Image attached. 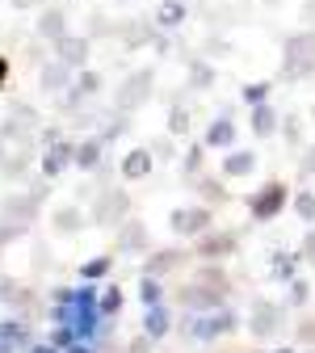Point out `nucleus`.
Here are the masks:
<instances>
[{
	"label": "nucleus",
	"instance_id": "nucleus-43",
	"mask_svg": "<svg viewBox=\"0 0 315 353\" xmlns=\"http://www.w3.org/2000/svg\"><path fill=\"white\" fill-rule=\"evenodd\" d=\"M126 130H130V114H118V118H105V126L97 130V139L110 148L114 139H122V135H126Z\"/></svg>",
	"mask_w": 315,
	"mask_h": 353
},
{
	"label": "nucleus",
	"instance_id": "nucleus-57",
	"mask_svg": "<svg viewBox=\"0 0 315 353\" xmlns=\"http://www.w3.org/2000/svg\"><path fill=\"white\" fill-rule=\"evenodd\" d=\"M17 9H34V5H47V0H13Z\"/></svg>",
	"mask_w": 315,
	"mask_h": 353
},
{
	"label": "nucleus",
	"instance_id": "nucleus-22",
	"mask_svg": "<svg viewBox=\"0 0 315 353\" xmlns=\"http://www.w3.org/2000/svg\"><path fill=\"white\" fill-rule=\"evenodd\" d=\"M72 80H76V68H68L63 59H47L38 68V84H42V93H51V97H59Z\"/></svg>",
	"mask_w": 315,
	"mask_h": 353
},
{
	"label": "nucleus",
	"instance_id": "nucleus-36",
	"mask_svg": "<svg viewBox=\"0 0 315 353\" xmlns=\"http://www.w3.org/2000/svg\"><path fill=\"white\" fill-rule=\"evenodd\" d=\"M274 88H278V80H244L240 84V101L244 105H261V101L274 97Z\"/></svg>",
	"mask_w": 315,
	"mask_h": 353
},
{
	"label": "nucleus",
	"instance_id": "nucleus-2",
	"mask_svg": "<svg viewBox=\"0 0 315 353\" xmlns=\"http://www.w3.org/2000/svg\"><path fill=\"white\" fill-rule=\"evenodd\" d=\"M315 76V30H294L282 38V84H298Z\"/></svg>",
	"mask_w": 315,
	"mask_h": 353
},
{
	"label": "nucleus",
	"instance_id": "nucleus-1",
	"mask_svg": "<svg viewBox=\"0 0 315 353\" xmlns=\"http://www.w3.org/2000/svg\"><path fill=\"white\" fill-rule=\"evenodd\" d=\"M240 316L232 312V307L227 303H223V307H214V312H185V320L181 324H176V328H181V336H190L194 345H210V341H223V336H236L240 332Z\"/></svg>",
	"mask_w": 315,
	"mask_h": 353
},
{
	"label": "nucleus",
	"instance_id": "nucleus-42",
	"mask_svg": "<svg viewBox=\"0 0 315 353\" xmlns=\"http://www.w3.org/2000/svg\"><path fill=\"white\" fill-rule=\"evenodd\" d=\"M232 51H236V42L223 38V34H206V42H202V55L206 59H227Z\"/></svg>",
	"mask_w": 315,
	"mask_h": 353
},
{
	"label": "nucleus",
	"instance_id": "nucleus-9",
	"mask_svg": "<svg viewBox=\"0 0 315 353\" xmlns=\"http://www.w3.org/2000/svg\"><path fill=\"white\" fill-rule=\"evenodd\" d=\"M152 252V228L143 219H126L114 228V256H148Z\"/></svg>",
	"mask_w": 315,
	"mask_h": 353
},
{
	"label": "nucleus",
	"instance_id": "nucleus-23",
	"mask_svg": "<svg viewBox=\"0 0 315 353\" xmlns=\"http://www.w3.org/2000/svg\"><path fill=\"white\" fill-rule=\"evenodd\" d=\"M256 152L252 148H232V152H223V164H219V176H227V181H240V176L256 172Z\"/></svg>",
	"mask_w": 315,
	"mask_h": 353
},
{
	"label": "nucleus",
	"instance_id": "nucleus-39",
	"mask_svg": "<svg viewBox=\"0 0 315 353\" xmlns=\"http://www.w3.org/2000/svg\"><path fill=\"white\" fill-rule=\"evenodd\" d=\"M278 135H282V143H286V148H294V152H298V148H303V118H298V114H286V118H282V126H278Z\"/></svg>",
	"mask_w": 315,
	"mask_h": 353
},
{
	"label": "nucleus",
	"instance_id": "nucleus-24",
	"mask_svg": "<svg viewBox=\"0 0 315 353\" xmlns=\"http://www.w3.org/2000/svg\"><path fill=\"white\" fill-rule=\"evenodd\" d=\"M152 168H156V156H152V148H130V152L122 156V164H118L122 181H148V176H152Z\"/></svg>",
	"mask_w": 315,
	"mask_h": 353
},
{
	"label": "nucleus",
	"instance_id": "nucleus-15",
	"mask_svg": "<svg viewBox=\"0 0 315 353\" xmlns=\"http://www.w3.org/2000/svg\"><path fill=\"white\" fill-rule=\"evenodd\" d=\"M194 252L202 261H227L240 252V232H202L194 240Z\"/></svg>",
	"mask_w": 315,
	"mask_h": 353
},
{
	"label": "nucleus",
	"instance_id": "nucleus-44",
	"mask_svg": "<svg viewBox=\"0 0 315 353\" xmlns=\"http://www.w3.org/2000/svg\"><path fill=\"white\" fill-rule=\"evenodd\" d=\"M311 294H315V286H311L307 278L286 282V307H307V303H311Z\"/></svg>",
	"mask_w": 315,
	"mask_h": 353
},
{
	"label": "nucleus",
	"instance_id": "nucleus-16",
	"mask_svg": "<svg viewBox=\"0 0 315 353\" xmlns=\"http://www.w3.org/2000/svg\"><path fill=\"white\" fill-rule=\"evenodd\" d=\"M185 261H190L185 248H152V252L143 256V270H139V274L168 278V274H181V270H185Z\"/></svg>",
	"mask_w": 315,
	"mask_h": 353
},
{
	"label": "nucleus",
	"instance_id": "nucleus-45",
	"mask_svg": "<svg viewBox=\"0 0 315 353\" xmlns=\"http://www.w3.org/2000/svg\"><path fill=\"white\" fill-rule=\"evenodd\" d=\"M84 101H88V97L80 93L76 80H72V84L63 88V93H59V114H68V118H72V114H80V110H84Z\"/></svg>",
	"mask_w": 315,
	"mask_h": 353
},
{
	"label": "nucleus",
	"instance_id": "nucleus-51",
	"mask_svg": "<svg viewBox=\"0 0 315 353\" xmlns=\"http://www.w3.org/2000/svg\"><path fill=\"white\" fill-rule=\"evenodd\" d=\"M294 341H298V345H315V316L298 320V328H294Z\"/></svg>",
	"mask_w": 315,
	"mask_h": 353
},
{
	"label": "nucleus",
	"instance_id": "nucleus-58",
	"mask_svg": "<svg viewBox=\"0 0 315 353\" xmlns=\"http://www.w3.org/2000/svg\"><path fill=\"white\" fill-rule=\"evenodd\" d=\"M269 353H298L294 345H278V349H269Z\"/></svg>",
	"mask_w": 315,
	"mask_h": 353
},
{
	"label": "nucleus",
	"instance_id": "nucleus-30",
	"mask_svg": "<svg viewBox=\"0 0 315 353\" xmlns=\"http://www.w3.org/2000/svg\"><path fill=\"white\" fill-rule=\"evenodd\" d=\"M194 190H198V198H202L206 206H214V210L232 202V190H227V176H206V172H202L198 181H194Z\"/></svg>",
	"mask_w": 315,
	"mask_h": 353
},
{
	"label": "nucleus",
	"instance_id": "nucleus-34",
	"mask_svg": "<svg viewBox=\"0 0 315 353\" xmlns=\"http://www.w3.org/2000/svg\"><path fill=\"white\" fill-rule=\"evenodd\" d=\"M206 152H210V148H206L202 139L185 148V156H181V181H185V185H194L198 176L206 172Z\"/></svg>",
	"mask_w": 315,
	"mask_h": 353
},
{
	"label": "nucleus",
	"instance_id": "nucleus-41",
	"mask_svg": "<svg viewBox=\"0 0 315 353\" xmlns=\"http://www.w3.org/2000/svg\"><path fill=\"white\" fill-rule=\"evenodd\" d=\"M290 210L303 219V223H315V190H298V194H290Z\"/></svg>",
	"mask_w": 315,
	"mask_h": 353
},
{
	"label": "nucleus",
	"instance_id": "nucleus-56",
	"mask_svg": "<svg viewBox=\"0 0 315 353\" xmlns=\"http://www.w3.org/2000/svg\"><path fill=\"white\" fill-rule=\"evenodd\" d=\"M303 21H307V26L315 21V0H307V5H303Z\"/></svg>",
	"mask_w": 315,
	"mask_h": 353
},
{
	"label": "nucleus",
	"instance_id": "nucleus-21",
	"mask_svg": "<svg viewBox=\"0 0 315 353\" xmlns=\"http://www.w3.org/2000/svg\"><path fill=\"white\" fill-rule=\"evenodd\" d=\"M34 34H38V42H55L68 34V13L59 9V5H42V13H38V21H34Z\"/></svg>",
	"mask_w": 315,
	"mask_h": 353
},
{
	"label": "nucleus",
	"instance_id": "nucleus-19",
	"mask_svg": "<svg viewBox=\"0 0 315 353\" xmlns=\"http://www.w3.org/2000/svg\"><path fill=\"white\" fill-rule=\"evenodd\" d=\"M278 126H282V114H278L274 101L248 105V130H252V139H274V135H278Z\"/></svg>",
	"mask_w": 315,
	"mask_h": 353
},
{
	"label": "nucleus",
	"instance_id": "nucleus-8",
	"mask_svg": "<svg viewBox=\"0 0 315 353\" xmlns=\"http://www.w3.org/2000/svg\"><path fill=\"white\" fill-rule=\"evenodd\" d=\"M282 324H286V303H269V299H256L252 312H248V336L256 341H278L282 336Z\"/></svg>",
	"mask_w": 315,
	"mask_h": 353
},
{
	"label": "nucleus",
	"instance_id": "nucleus-32",
	"mask_svg": "<svg viewBox=\"0 0 315 353\" xmlns=\"http://www.w3.org/2000/svg\"><path fill=\"white\" fill-rule=\"evenodd\" d=\"M194 278H198V282H206L210 290H219L223 299H227V294H232V274H227V270H223V261H202V265H198V270H194Z\"/></svg>",
	"mask_w": 315,
	"mask_h": 353
},
{
	"label": "nucleus",
	"instance_id": "nucleus-20",
	"mask_svg": "<svg viewBox=\"0 0 315 353\" xmlns=\"http://www.w3.org/2000/svg\"><path fill=\"white\" fill-rule=\"evenodd\" d=\"M30 345H34V332L21 316L0 320V353H26Z\"/></svg>",
	"mask_w": 315,
	"mask_h": 353
},
{
	"label": "nucleus",
	"instance_id": "nucleus-18",
	"mask_svg": "<svg viewBox=\"0 0 315 353\" xmlns=\"http://www.w3.org/2000/svg\"><path fill=\"white\" fill-rule=\"evenodd\" d=\"M0 303L13 307L17 316H34L38 312V294L30 286H21L17 278H0Z\"/></svg>",
	"mask_w": 315,
	"mask_h": 353
},
{
	"label": "nucleus",
	"instance_id": "nucleus-7",
	"mask_svg": "<svg viewBox=\"0 0 315 353\" xmlns=\"http://www.w3.org/2000/svg\"><path fill=\"white\" fill-rule=\"evenodd\" d=\"M168 228H172L176 240H198L202 232L214 228V206H206V202H198V206H176L168 214Z\"/></svg>",
	"mask_w": 315,
	"mask_h": 353
},
{
	"label": "nucleus",
	"instance_id": "nucleus-33",
	"mask_svg": "<svg viewBox=\"0 0 315 353\" xmlns=\"http://www.w3.org/2000/svg\"><path fill=\"white\" fill-rule=\"evenodd\" d=\"M101 160H105V143H101L97 135L76 139V168H80V172H97Z\"/></svg>",
	"mask_w": 315,
	"mask_h": 353
},
{
	"label": "nucleus",
	"instance_id": "nucleus-3",
	"mask_svg": "<svg viewBox=\"0 0 315 353\" xmlns=\"http://www.w3.org/2000/svg\"><path fill=\"white\" fill-rule=\"evenodd\" d=\"M97 282H84V286H76V299H72V316H68V324H72V332L80 336V341H93L97 345V332H101V307H97Z\"/></svg>",
	"mask_w": 315,
	"mask_h": 353
},
{
	"label": "nucleus",
	"instance_id": "nucleus-31",
	"mask_svg": "<svg viewBox=\"0 0 315 353\" xmlns=\"http://www.w3.org/2000/svg\"><path fill=\"white\" fill-rule=\"evenodd\" d=\"M51 228H55L59 236H80V232L88 228V214H84L80 206H55V210H51Z\"/></svg>",
	"mask_w": 315,
	"mask_h": 353
},
{
	"label": "nucleus",
	"instance_id": "nucleus-17",
	"mask_svg": "<svg viewBox=\"0 0 315 353\" xmlns=\"http://www.w3.org/2000/svg\"><path fill=\"white\" fill-rule=\"evenodd\" d=\"M88 55H93V38H88V34H72V30H68V34L55 42V59H63V63L76 68V72L88 63Z\"/></svg>",
	"mask_w": 315,
	"mask_h": 353
},
{
	"label": "nucleus",
	"instance_id": "nucleus-38",
	"mask_svg": "<svg viewBox=\"0 0 315 353\" xmlns=\"http://www.w3.org/2000/svg\"><path fill=\"white\" fill-rule=\"evenodd\" d=\"M76 88H80V93H84V97H97V93H101V88H105V76H101L97 68H88V63H84V68L76 72Z\"/></svg>",
	"mask_w": 315,
	"mask_h": 353
},
{
	"label": "nucleus",
	"instance_id": "nucleus-62",
	"mask_svg": "<svg viewBox=\"0 0 315 353\" xmlns=\"http://www.w3.org/2000/svg\"><path fill=\"white\" fill-rule=\"evenodd\" d=\"M303 353H315V345H307V349H303Z\"/></svg>",
	"mask_w": 315,
	"mask_h": 353
},
{
	"label": "nucleus",
	"instance_id": "nucleus-63",
	"mask_svg": "<svg viewBox=\"0 0 315 353\" xmlns=\"http://www.w3.org/2000/svg\"><path fill=\"white\" fill-rule=\"evenodd\" d=\"M118 5H130V0H118Z\"/></svg>",
	"mask_w": 315,
	"mask_h": 353
},
{
	"label": "nucleus",
	"instance_id": "nucleus-61",
	"mask_svg": "<svg viewBox=\"0 0 315 353\" xmlns=\"http://www.w3.org/2000/svg\"><path fill=\"white\" fill-rule=\"evenodd\" d=\"M307 118H311V122H315V105H311V110H307Z\"/></svg>",
	"mask_w": 315,
	"mask_h": 353
},
{
	"label": "nucleus",
	"instance_id": "nucleus-53",
	"mask_svg": "<svg viewBox=\"0 0 315 353\" xmlns=\"http://www.w3.org/2000/svg\"><path fill=\"white\" fill-rule=\"evenodd\" d=\"M30 194H34L38 202H47V198H51V181H47V176H42V172H38V181L30 185Z\"/></svg>",
	"mask_w": 315,
	"mask_h": 353
},
{
	"label": "nucleus",
	"instance_id": "nucleus-26",
	"mask_svg": "<svg viewBox=\"0 0 315 353\" xmlns=\"http://www.w3.org/2000/svg\"><path fill=\"white\" fill-rule=\"evenodd\" d=\"M152 21H156V30L176 34V30L190 21V5H185V0H160L156 13H152Z\"/></svg>",
	"mask_w": 315,
	"mask_h": 353
},
{
	"label": "nucleus",
	"instance_id": "nucleus-52",
	"mask_svg": "<svg viewBox=\"0 0 315 353\" xmlns=\"http://www.w3.org/2000/svg\"><path fill=\"white\" fill-rule=\"evenodd\" d=\"M152 345H156V341H152V336L143 332V336H134V341H126V353H152Z\"/></svg>",
	"mask_w": 315,
	"mask_h": 353
},
{
	"label": "nucleus",
	"instance_id": "nucleus-4",
	"mask_svg": "<svg viewBox=\"0 0 315 353\" xmlns=\"http://www.w3.org/2000/svg\"><path fill=\"white\" fill-rule=\"evenodd\" d=\"M152 93H156V68L148 63V68H134V72H126L122 80H118V88H114V110L118 114H134V110H143L148 101H152Z\"/></svg>",
	"mask_w": 315,
	"mask_h": 353
},
{
	"label": "nucleus",
	"instance_id": "nucleus-37",
	"mask_svg": "<svg viewBox=\"0 0 315 353\" xmlns=\"http://www.w3.org/2000/svg\"><path fill=\"white\" fill-rule=\"evenodd\" d=\"M97 307H101V320H118V316H122V307H126L122 286H118V282H114V286H105V290L97 294Z\"/></svg>",
	"mask_w": 315,
	"mask_h": 353
},
{
	"label": "nucleus",
	"instance_id": "nucleus-14",
	"mask_svg": "<svg viewBox=\"0 0 315 353\" xmlns=\"http://www.w3.org/2000/svg\"><path fill=\"white\" fill-rule=\"evenodd\" d=\"M176 303H181L185 307V312H214V307H223V303H227V299H223L219 290H210L206 282H198V278H190V282H181V286H176Z\"/></svg>",
	"mask_w": 315,
	"mask_h": 353
},
{
	"label": "nucleus",
	"instance_id": "nucleus-49",
	"mask_svg": "<svg viewBox=\"0 0 315 353\" xmlns=\"http://www.w3.org/2000/svg\"><path fill=\"white\" fill-rule=\"evenodd\" d=\"M298 176H303V181H311V176H315V139L303 148V160H298Z\"/></svg>",
	"mask_w": 315,
	"mask_h": 353
},
{
	"label": "nucleus",
	"instance_id": "nucleus-10",
	"mask_svg": "<svg viewBox=\"0 0 315 353\" xmlns=\"http://www.w3.org/2000/svg\"><path fill=\"white\" fill-rule=\"evenodd\" d=\"M236 139H240V126H236V110L232 105H223L210 122H206V130H202V143L210 148V152H232L236 148Z\"/></svg>",
	"mask_w": 315,
	"mask_h": 353
},
{
	"label": "nucleus",
	"instance_id": "nucleus-46",
	"mask_svg": "<svg viewBox=\"0 0 315 353\" xmlns=\"http://www.w3.org/2000/svg\"><path fill=\"white\" fill-rule=\"evenodd\" d=\"M9 118H17V122H21V126H30V130H38V126H42L38 110H34V105H26V101H13V105H9Z\"/></svg>",
	"mask_w": 315,
	"mask_h": 353
},
{
	"label": "nucleus",
	"instance_id": "nucleus-29",
	"mask_svg": "<svg viewBox=\"0 0 315 353\" xmlns=\"http://www.w3.org/2000/svg\"><path fill=\"white\" fill-rule=\"evenodd\" d=\"M172 105H168V135L172 139H190V130H194V105H181V93H172L168 97Z\"/></svg>",
	"mask_w": 315,
	"mask_h": 353
},
{
	"label": "nucleus",
	"instance_id": "nucleus-28",
	"mask_svg": "<svg viewBox=\"0 0 315 353\" xmlns=\"http://www.w3.org/2000/svg\"><path fill=\"white\" fill-rule=\"evenodd\" d=\"M298 265H303L298 248H294V252H286V248H274V252H269V278L286 286V282H294V278H298Z\"/></svg>",
	"mask_w": 315,
	"mask_h": 353
},
{
	"label": "nucleus",
	"instance_id": "nucleus-12",
	"mask_svg": "<svg viewBox=\"0 0 315 353\" xmlns=\"http://www.w3.org/2000/svg\"><path fill=\"white\" fill-rule=\"evenodd\" d=\"M68 168H76V139H55V143H47L42 148V156H38V172L47 176V181H55V176H63Z\"/></svg>",
	"mask_w": 315,
	"mask_h": 353
},
{
	"label": "nucleus",
	"instance_id": "nucleus-11",
	"mask_svg": "<svg viewBox=\"0 0 315 353\" xmlns=\"http://www.w3.org/2000/svg\"><path fill=\"white\" fill-rule=\"evenodd\" d=\"M160 34H164V30H156V21H148V17H122V21H114V38L122 42L126 51L156 47Z\"/></svg>",
	"mask_w": 315,
	"mask_h": 353
},
{
	"label": "nucleus",
	"instance_id": "nucleus-6",
	"mask_svg": "<svg viewBox=\"0 0 315 353\" xmlns=\"http://www.w3.org/2000/svg\"><path fill=\"white\" fill-rule=\"evenodd\" d=\"M130 210H134V198H130L122 185H105V190H97V198H93L88 223H93V228H118V223H126V219H130Z\"/></svg>",
	"mask_w": 315,
	"mask_h": 353
},
{
	"label": "nucleus",
	"instance_id": "nucleus-27",
	"mask_svg": "<svg viewBox=\"0 0 315 353\" xmlns=\"http://www.w3.org/2000/svg\"><path fill=\"white\" fill-rule=\"evenodd\" d=\"M172 328H176V320H172V307H168V303H152V307H143V332H148L152 341H164Z\"/></svg>",
	"mask_w": 315,
	"mask_h": 353
},
{
	"label": "nucleus",
	"instance_id": "nucleus-50",
	"mask_svg": "<svg viewBox=\"0 0 315 353\" xmlns=\"http://www.w3.org/2000/svg\"><path fill=\"white\" fill-rule=\"evenodd\" d=\"M26 236V228H17V223H5V219H0V252H5L13 240H21Z\"/></svg>",
	"mask_w": 315,
	"mask_h": 353
},
{
	"label": "nucleus",
	"instance_id": "nucleus-47",
	"mask_svg": "<svg viewBox=\"0 0 315 353\" xmlns=\"http://www.w3.org/2000/svg\"><path fill=\"white\" fill-rule=\"evenodd\" d=\"M148 148H152L156 160H176V139H172V135H160V139H152Z\"/></svg>",
	"mask_w": 315,
	"mask_h": 353
},
{
	"label": "nucleus",
	"instance_id": "nucleus-5",
	"mask_svg": "<svg viewBox=\"0 0 315 353\" xmlns=\"http://www.w3.org/2000/svg\"><path fill=\"white\" fill-rule=\"evenodd\" d=\"M244 206H248V219H252V223H274L282 210H290V185L282 181V176H269L265 185H256V190L248 194Z\"/></svg>",
	"mask_w": 315,
	"mask_h": 353
},
{
	"label": "nucleus",
	"instance_id": "nucleus-25",
	"mask_svg": "<svg viewBox=\"0 0 315 353\" xmlns=\"http://www.w3.org/2000/svg\"><path fill=\"white\" fill-rule=\"evenodd\" d=\"M214 80H219V68H214V59H206V55H194V59H190V68H185V88H190V93H210V88H214Z\"/></svg>",
	"mask_w": 315,
	"mask_h": 353
},
{
	"label": "nucleus",
	"instance_id": "nucleus-35",
	"mask_svg": "<svg viewBox=\"0 0 315 353\" xmlns=\"http://www.w3.org/2000/svg\"><path fill=\"white\" fill-rule=\"evenodd\" d=\"M105 274H114V252H97V256L80 261V282H101Z\"/></svg>",
	"mask_w": 315,
	"mask_h": 353
},
{
	"label": "nucleus",
	"instance_id": "nucleus-40",
	"mask_svg": "<svg viewBox=\"0 0 315 353\" xmlns=\"http://www.w3.org/2000/svg\"><path fill=\"white\" fill-rule=\"evenodd\" d=\"M139 303H143V307H152V303H164V278L139 274Z\"/></svg>",
	"mask_w": 315,
	"mask_h": 353
},
{
	"label": "nucleus",
	"instance_id": "nucleus-54",
	"mask_svg": "<svg viewBox=\"0 0 315 353\" xmlns=\"http://www.w3.org/2000/svg\"><path fill=\"white\" fill-rule=\"evenodd\" d=\"M63 353H97V349H93V341H72Z\"/></svg>",
	"mask_w": 315,
	"mask_h": 353
},
{
	"label": "nucleus",
	"instance_id": "nucleus-59",
	"mask_svg": "<svg viewBox=\"0 0 315 353\" xmlns=\"http://www.w3.org/2000/svg\"><path fill=\"white\" fill-rule=\"evenodd\" d=\"M261 5H265V9H278V5H282V0H261Z\"/></svg>",
	"mask_w": 315,
	"mask_h": 353
},
{
	"label": "nucleus",
	"instance_id": "nucleus-13",
	"mask_svg": "<svg viewBox=\"0 0 315 353\" xmlns=\"http://www.w3.org/2000/svg\"><path fill=\"white\" fill-rule=\"evenodd\" d=\"M38 214H42V202L26 190V194H9L5 202H0V219H5V223H17V228H34L38 223Z\"/></svg>",
	"mask_w": 315,
	"mask_h": 353
},
{
	"label": "nucleus",
	"instance_id": "nucleus-55",
	"mask_svg": "<svg viewBox=\"0 0 315 353\" xmlns=\"http://www.w3.org/2000/svg\"><path fill=\"white\" fill-rule=\"evenodd\" d=\"M9 80H13V63H9V59H5V55H0V88H5V84H9Z\"/></svg>",
	"mask_w": 315,
	"mask_h": 353
},
{
	"label": "nucleus",
	"instance_id": "nucleus-60",
	"mask_svg": "<svg viewBox=\"0 0 315 353\" xmlns=\"http://www.w3.org/2000/svg\"><path fill=\"white\" fill-rule=\"evenodd\" d=\"M5 148H9V143H5V135H0V156H5Z\"/></svg>",
	"mask_w": 315,
	"mask_h": 353
},
{
	"label": "nucleus",
	"instance_id": "nucleus-48",
	"mask_svg": "<svg viewBox=\"0 0 315 353\" xmlns=\"http://www.w3.org/2000/svg\"><path fill=\"white\" fill-rule=\"evenodd\" d=\"M298 256L303 265H315V223H307V236L298 240Z\"/></svg>",
	"mask_w": 315,
	"mask_h": 353
}]
</instances>
